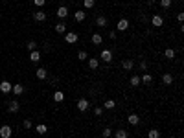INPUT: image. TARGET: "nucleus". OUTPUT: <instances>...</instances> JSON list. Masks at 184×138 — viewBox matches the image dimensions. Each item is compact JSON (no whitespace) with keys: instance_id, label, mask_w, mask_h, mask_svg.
<instances>
[{"instance_id":"obj_1","label":"nucleus","mask_w":184,"mask_h":138,"mask_svg":"<svg viewBox=\"0 0 184 138\" xmlns=\"http://www.w3.org/2000/svg\"><path fill=\"white\" fill-rule=\"evenodd\" d=\"M65 41H66L68 44H76L77 43V33H74V31L65 33Z\"/></svg>"},{"instance_id":"obj_2","label":"nucleus","mask_w":184,"mask_h":138,"mask_svg":"<svg viewBox=\"0 0 184 138\" xmlns=\"http://www.w3.org/2000/svg\"><path fill=\"white\" fill-rule=\"evenodd\" d=\"M99 59L105 61V63H111V61H112V52H111V50H101Z\"/></svg>"},{"instance_id":"obj_3","label":"nucleus","mask_w":184,"mask_h":138,"mask_svg":"<svg viewBox=\"0 0 184 138\" xmlns=\"http://www.w3.org/2000/svg\"><path fill=\"white\" fill-rule=\"evenodd\" d=\"M0 138H11V127L9 125L0 127Z\"/></svg>"},{"instance_id":"obj_4","label":"nucleus","mask_w":184,"mask_h":138,"mask_svg":"<svg viewBox=\"0 0 184 138\" xmlns=\"http://www.w3.org/2000/svg\"><path fill=\"white\" fill-rule=\"evenodd\" d=\"M90 107L88 105V100H85V98H81V100H77V109L81 110V112H87V109Z\"/></svg>"},{"instance_id":"obj_5","label":"nucleus","mask_w":184,"mask_h":138,"mask_svg":"<svg viewBox=\"0 0 184 138\" xmlns=\"http://www.w3.org/2000/svg\"><path fill=\"white\" fill-rule=\"evenodd\" d=\"M55 15H57L59 18H65V17H68V8H66V6H59V8H57V11H55Z\"/></svg>"},{"instance_id":"obj_6","label":"nucleus","mask_w":184,"mask_h":138,"mask_svg":"<svg viewBox=\"0 0 184 138\" xmlns=\"http://www.w3.org/2000/svg\"><path fill=\"white\" fill-rule=\"evenodd\" d=\"M116 28H118V31H125L127 28H129V20H127V18H121V20H118Z\"/></svg>"},{"instance_id":"obj_7","label":"nucleus","mask_w":184,"mask_h":138,"mask_svg":"<svg viewBox=\"0 0 184 138\" xmlns=\"http://www.w3.org/2000/svg\"><path fill=\"white\" fill-rule=\"evenodd\" d=\"M11 83L9 81H2V83H0V90H2L4 94H8V92H11Z\"/></svg>"},{"instance_id":"obj_8","label":"nucleus","mask_w":184,"mask_h":138,"mask_svg":"<svg viewBox=\"0 0 184 138\" xmlns=\"http://www.w3.org/2000/svg\"><path fill=\"white\" fill-rule=\"evenodd\" d=\"M151 24H153L155 28H160L162 24H164V18H162L160 15H155V17L151 18Z\"/></svg>"},{"instance_id":"obj_9","label":"nucleus","mask_w":184,"mask_h":138,"mask_svg":"<svg viewBox=\"0 0 184 138\" xmlns=\"http://www.w3.org/2000/svg\"><path fill=\"white\" fill-rule=\"evenodd\" d=\"M18 109H20L18 101H17V100H11V101H9V105H8V110H9V112H17Z\"/></svg>"},{"instance_id":"obj_10","label":"nucleus","mask_w":184,"mask_h":138,"mask_svg":"<svg viewBox=\"0 0 184 138\" xmlns=\"http://www.w3.org/2000/svg\"><path fill=\"white\" fill-rule=\"evenodd\" d=\"M35 75H37V79H46L48 78V70H46V68H37Z\"/></svg>"},{"instance_id":"obj_11","label":"nucleus","mask_w":184,"mask_h":138,"mask_svg":"<svg viewBox=\"0 0 184 138\" xmlns=\"http://www.w3.org/2000/svg\"><path fill=\"white\" fill-rule=\"evenodd\" d=\"M33 18H35L37 22H44V20H46V13L44 11H35V13H33Z\"/></svg>"},{"instance_id":"obj_12","label":"nucleus","mask_w":184,"mask_h":138,"mask_svg":"<svg viewBox=\"0 0 184 138\" xmlns=\"http://www.w3.org/2000/svg\"><path fill=\"white\" fill-rule=\"evenodd\" d=\"M11 90H13V94H15V96H20V94L24 92V85L17 83V85H13V87H11Z\"/></svg>"},{"instance_id":"obj_13","label":"nucleus","mask_w":184,"mask_h":138,"mask_svg":"<svg viewBox=\"0 0 184 138\" xmlns=\"http://www.w3.org/2000/svg\"><path fill=\"white\" fill-rule=\"evenodd\" d=\"M85 17H87V11H83V9L74 13V18H76L77 22H83V20H85Z\"/></svg>"},{"instance_id":"obj_14","label":"nucleus","mask_w":184,"mask_h":138,"mask_svg":"<svg viewBox=\"0 0 184 138\" xmlns=\"http://www.w3.org/2000/svg\"><path fill=\"white\" fill-rule=\"evenodd\" d=\"M127 120H129V123H131V125H138V122H140L138 114H129V116H127Z\"/></svg>"},{"instance_id":"obj_15","label":"nucleus","mask_w":184,"mask_h":138,"mask_svg":"<svg viewBox=\"0 0 184 138\" xmlns=\"http://www.w3.org/2000/svg\"><path fill=\"white\" fill-rule=\"evenodd\" d=\"M121 66H124V70H133L134 63H133L131 59H125V61H121Z\"/></svg>"},{"instance_id":"obj_16","label":"nucleus","mask_w":184,"mask_h":138,"mask_svg":"<svg viewBox=\"0 0 184 138\" xmlns=\"http://www.w3.org/2000/svg\"><path fill=\"white\" fill-rule=\"evenodd\" d=\"M129 85H131L133 88L140 85V75H131V79H129Z\"/></svg>"},{"instance_id":"obj_17","label":"nucleus","mask_w":184,"mask_h":138,"mask_svg":"<svg viewBox=\"0 0 184 138\" xmlns=\"http://www.w3.org/2000/svg\"><path fill=\"white\" fill-rule=\"evenodd\" d=\"M30 59L33 61V63H37V61H40V52H37V50L30 52Z\"/></svg>"},{"instance_id":"obj_18","label":"nucleus","mask_w":184,"mask_h":138,"mask_svg":"<svg viewBox=\"0 0 184 138\" xmlns=\"http://www.w3.org/2000/svg\"><path fill=\"white\" fill-rule=\"evenodd\" d=\"M162 83H164V85H171L173 83V75L171 74H164L162 75Z\"/></svg>"},{"instance_id":"obj_19","label":"nucleus","mask_w":184,"mask_h":138,"mask_svg":"<svg viewBox=\"0 0 184 138\" xmlns=\"http://www.w3.org/2000/svg\"><path fill=\"white\" fill-rule=\"evenodd\" d=\"M101 43H103V37H101L99 35V33H94V35H92V44H101Z\"/></svg>"},{"instance_id":"obj_20","label":"nucleus","mask_w":184,"mask_h":138,"mask_svg":"<svg viewBox=\"0 0 184 138\" xmlns=\"http://www.w3.org/2000/svg\"><path fill=\"white\" fill-rule=\"evenodd\" d=\"M55 31L57 33H66V24L65 22H57L55 24Z\"/></svg>"},{"instance_id":"obj_21","label":"nucleus","mask_w":184,"mask_h":138,"mask_svg":"<svg viewBox=\"0 0 184 138\" xmlns=\"http://www.w3.org/2000/svg\"><path fill=\"white\" fill-rule=\"evenodd\" d=\"M151 81H153L151 74H144V75H140V83H146V85H149Z\"/></svg>"},{"instance_id":"obj_22","label":"nucleus","mask_w":184,"mask_h":138,"mask_svg":"<svg viewBox=\"0 0 184 138\" xmlns=\"http://www.w3.org/2000/svg\"><path fill=\"white\" fill-rule=\"evenodd\" d=\"M53 100H55L57 103H61V101L65 100V94L61 92V90H55V92H53Z\"/></svg>"},{"instance_id":"obj_23","label":"nucleus","mask_w":184,"mask_h":138,"mask_svg":"<svg viewBox=\"0 0 184 138\" xmlns=\"http://www.w3.org/2000/svg\"><path fill=\"white\" fill-rule=\"evenodd\" d=\"M96 24H98L99 28H103V26H107V17H103V15H99V17L96 18Z\"/></svg>"},{"instance_id":"obj_24","label":"nucleus","mask_w":184,"mask_h":138,"mask_svg":"<svg viewBox=\"0 0 184 138\" xmlns=\"http://www.w3.org/2000/svg\"><path fill=\"white\" fill-rule=\"evenodd\" d=\"M114 138H129V134H127L125 129H118L116 134H114Z\"/></svg>"},{"instance_id":"obj_25","label":"nucleus","mask_w":184,"mask_h":138,"mask_svg":"<svg viewBox=\"0 0 184 138\" xmlns=\"http://www.w3.org/2000/svg\"><path fill=\"white\" fill-rule=\"evenodd\" d=\"M35 131H37L39 134H46V131H48V127H46L44 123H39V125L35 127Z\"/></svg>"},{"instance_id":"obj_26","label":"nucleus","mask_w":184,"mask_h":138,"mask_svg":"<svg viewBox=\"0 0 184 138\" xmlns=\"http://www.w3.org/2000/svg\"><path fill=\"white\" fill-rule=\"evenodd\" d=\"M164 55H166V57L168 59H175V50H173V48H168V50H164Z\"/></svg>"},{"instance_id":"obj_27","label":"nucleus","mask_w":184,"mask_h":138,"mask_svg":"<svg viewBox=\"0 0 184 138\" xmlns=\"http://www.w3.org/2000/svg\"><path fill=\"white\" fill-rule=\"evenodd\" d=\"M88 66H90L92 70H96V68L99 66V61H98V59H94V57H92V59H88Z\"/></svg>"},{"instance_id":"obj_28","label":"nucleus","mask_w":184,"mask_h":138,"mask_svg":"<svg viewBox=\"0 0 184 138\" xmlns=\"http://www.w3.org/2000/svg\"><path fill=\"white\" fill-rule=\"evenodd\" d=\"M149 138H160V131L158 129H149Z\"/></svg>"},{"instance_id":"obj_29","label":"nucleus","mask_w":184,"mask_h":138,"mask_svg":"<svg viewBox=\"0 0 184 138\" xmlns=\"http://www.w3.org/2000/svg\"><path fill=\"white\" fill-rule=\"evenodd\" d=\"M114 105H116V101H114V100H105V109H114Z\"/></svg>"},{"instance_id":"obj_30","label":"nucleus","mask_w":184,"mask_h":138,"mask_svg":"<svg viewBox=\"0 0 184 138\" xmlns=\"http://www.w3.org/2000/svg\"><path fill=\"white\" fill-rule=\"evenodd\" d=\"M87 55H88V53H87L85 50H79V52H77V59H79V61H85Z\"/></svg>"},{"instance_id":"obj_31","label":"nucleus","mask_w":184,"mask_h":138,"mask_svg":"<svg viewBox=\"0 0 184 138\" xmlns=\"http://www.w3.org/2000/svg\"><path fill=\"white\" fill-rule=\"evenodd\" d=\"M28 50H30V52L37 50V43H35V41H30V43H28Z\"/></svg>"},{"instance_id":"obj_32","label":"nucleus","mask_w":184,"mask_h":138,"mask_svg":"<svg viewBox=\"0 0 184 138\" xmlns=\"http://www.w3.org/2000/svg\"><path fill=\"white\" fill-rule=\"evenodd\" d=\"M160 6H162L164 9H168L169 6H171V0H160Z\"/></svg>"},{"instance_id":"obj_33","label":"nucleus","mask_w":184,"mask_h":138,"mask_svg":"<svg viewBox=\"0 0 184 138\" xmlns=\"http://www.w3.org/2000/svg\"><path fill=\"white\" fill-rule=\"evenodd\" d=\"M101 134H103L105 138H109V136L112 134V129H111V127H105V129H103V133H101Z\"/></svg>"},{"instance_id":"obj_34","label":"nucleus","mask_w":184,"mask_h":138,"mask_svg":"<svg viewBox=\"0 0 184 138\" xmlns=\"http://www.w3.org/2000/svg\"><path fill=\"white\" fill-rule=\"evenodd\" d=\"M94 0H85V9H90V8H94Z\"/></svg>"},{"instance_id":"obj_35","label":"nucleus","mask_w":184,"mask_h":138,"mask_svg":"<svg viewBox=\"0 0 184 138\" xmlns=\"http://www.w3.org/2000/svg\"><path fill=\"white\" fill-rule=\"evenodd\" d=\"M94 114L101 116V114H103V107H94Z\"/></svg>"},{"instance_id":"obj_36","label":"nucleus","mask_w":184,"mask_h":138,"mask_svg":"<svg viewBox=\"0 0 184 138\" xmlns=\"http://www.w3.org/2000/svg\"><path fill=\"white\" fill-rule=\"evenodd\" d=\"M33 4H35V6H39V8H43V6L46 4V0H33Z\"/></svg>"},{"instance_id":"obj_37","label":"nucleus","mask_w":184,"mask_h":138,"mask_svg":"<svg viewBox=\"0 0 184 138\" xmlns=\"http://www.w3.org/2000/svg\"><path fill=\"white\" fill-rule=\"evenodd\" d=\"M24 127H26V129H31V127H33L31 120H24Z\"/></svg>"},{"instance_id":"obj_38","label":"nucleus","mask_w":184,"mask_h":138,"mask_svg":"<svg viewBox=\"0 0 184 138\" xmlns=\"http://www.w3.org/2000/svg\"><path fill=\"white\" fill-rule=\"evenodd\" d=\"M140 68H142V70H147V63H146V61H142V63H140Z\"/></svg>"},{"instance_id":"obj_39","label":"nucleus","mask_w":184,"mask_h":138,"mask_svg":"<svg viewBox=\"0 0 184 138\" xmlns=\"http://www.w3.org/2000/svg\"><path fill=\"white\" fill-rule=\"evenodd\" d=\"M177 20H179V22H182V20H184V13H179V15H177Z\"/></svg>"},{"instance_id":"obj_40","label":"nucleus","mask_w":184,"mask_h":138,"mask_svg":"<svg viewBox=\"0 0 184 138\" xmlns=\"http://www.w3.org/2000/svg\"><path fill=\"white\" fill-rule=\"evenodd\" d=\"M109 37H111V39L114 41V39H116V31H111V33H109Z\"/></svg>"},{"instance_id":"obj_41","label":"nucleus","mask_w":184,"mask_h":138,"mask_svg":"<svg viewBox=\"0 0 184 138\" xmlns=\"http://www.w3.org/2000/svg\"><path fill=\"white\" fill-rule=\"evenodd\" d=\"M140 2H144V0H140Z\"/></svg>"}]
</instances>
